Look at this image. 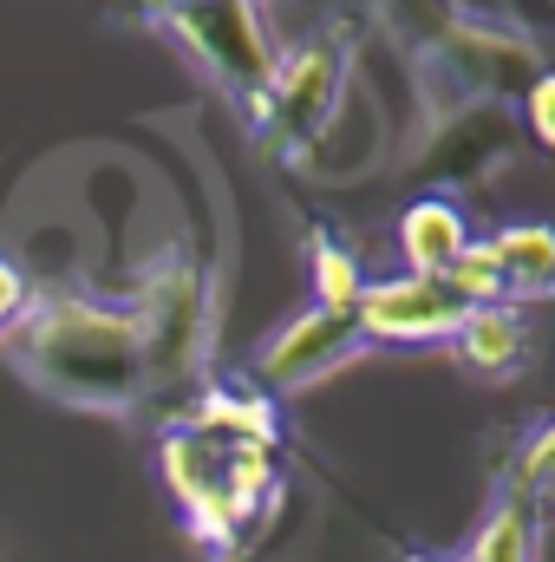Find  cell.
Returning a JSON list of instances; mask_svg holds the SVG:
<instances>
[{
  "instance_id": "3",
  "label": "cell",
  "mask_w": 555,
  "mask_h": 562,
  "mask_svg": "<svg viewBox=\"0 0 555 562\" xmlns=\"http://www.w3.org/2000/svg\"><path fill=\"white\" fill-rule=\"evenodd\" d=\"M353 72H360V20L333 13L314 33H301L294 46H281L275 72L249 112L256 138L275 157H307L314 144L333 132V119L353 99Z\"/></svg>"
},
{
  "instance_id": "7",
  "label": "cell",
  "mask_w": 555,
  "mask_h": 562,
  "mask_svg": "<svg viewBox=\"0 0 555 562\" xmlns=\"http://www.w3.org/2000/svg\"><path fill=\"white\" fill-rule=\"evenodd\" d=\"M138 314H144V340H150V386H170L177 373L196 367L203 340H209V321H216V301H209V276L203 262L170 243L138 281Z\"/></svg>"
},
{
  "instance_id": "15",
  "label": "cell",
  "mask_w": 555,
  "mask_h": 562,
  "mask_svg": "<svg viewBox=\"0 0 555 562\" xmlns=\"http://www.w3.org/2000/svg\"><path fill=\"white\" fill-rule=\"evenodd\" d=\"M464 13H471L464 0H380V7H373V26L406 53V66H418V59H431V53L444 46V33H451Z\"/></svg>"
},
{
  "instance_id": "14",
  "label": "cell",
  "mask_w": 555,
  "mask_h": 562,
  "mask_svg": "<svg viewBox=\"0 0 555 562\" xmlns=\"http://www.w3.org/2000/svg\"><path fill=\"white\" fill-rule=\"evenodd\" d=\"M543 537H550V504H536V497H497V510L477 524L471 550L457 562H543Z\"/></svg>"
},
{
  "instance_id": "2",
  "label": "cell",
  "mask_w": 555,
  "mask_h": 562,
  "mask_svg": "<svg viewBox=\"0 0 555 562\" xmlns=\"http://www.w3.org/2000/svg\"><path fill=\"white\" fill-rule=\"evenodd\" d=\"M157 477L190 530V543L209 562H249L256 537L281 510V451L249 438H216L196 425L157 431Z\"/></svg>"
},
{
  "instance_id": "20",
  "label": "cell",
  "mask_w": 555,
  "mask_h": 562,
  "mask_svg": "<svg viewBox=\"0 0 555 562\" xmlns=\"http://www.w3.org/2000/svg\"><path fill=\"white\" fill-rule=\"evenodd\" d=\"M26 307H33V281H26L20 262H7V256H0V340L13 334V321H20Z\"/></svg>"
},
{
  "instance_id": "21",
  "label": "cell",
  "mask_w": 555,
  "mask_h": 562,
  "mask_svg": "<svg viewBox=\"0 0 555 562\" xmlns=\"http://www.w3.org/2000/svg\"><path fill=\"white\" fill-rule=\"evenodd\" d=\"M138 20H163V13H177V7H196V0H125Z\"/></svg>"
},
{
  "instance_id": "11",
  "label": "cell",
  "mask_w": 555,
  "mask_h": 562,
  "mask_svg": "<svg viewBox=\"0 0 555 562\" xmlns=\"http://www.w3.org/2000/svg\"><path fill=\"white\" fill-rule=\"evenodd\" d=\"M471 243H477V236H471L464 210H457L451 196H438V190H424V196H412V203L399 210V256H406V276L444 281Z\"/></svg>"
},
{
  "instance_id": "8",
  "label": "cell",
  "mask_w": 555,
  "mask_h": 562,
  "mask_svg": "<svg viewBox=\"0 0 555 562\" xmlns=\"http://www.w3.org/2000/svg\"><path fill=\"white\" fill-rule=\"evenodd\" d=\"M360 353H373L366 334H360V321L340 314V307L307 301V307H294L275 334L256 347V360H249V386H262L269 400H294V393L333 380L340 367H353Z\"/></svg>"
},
{
  "instance_id": "17",
  "label": "cell",
  "mask_w": 555,
  "mask_h": 562,
  "mask_svg": "<svg viewBox=\"0 0 555 562\" xmlns=\"http://www.w3.org/2000/svg\"><path fill=\"white\" fill-rule=\"evenodd\" d=\"M497 497H536V504H550V497H555V413L536 425L523 445H517V458L503 464Z\"/></svg>"
},
{
  "instance_id": "5",
  "label": "cell",
  "mask_w": 555,
  "mask_h": 562,
  "mask_svg": "<svg viewBox=\"0 0 555 562\" xmlns=\"http://www.w3.org/2000/svg\"><path fill=\"white\" fill-rule=\"evenodd\" d=\"M517 157H523L517 105H490V99H418L412 170H424L431 183H444V190H484Z\"/></svg>"
},
{
  "instance_id": "12",
  "label": "cell",
  "mask_w": 555,
  "mask_h": 562,
  "mask_svg": "<svg viewBox=\"0 0 555 562\" xmlns=\"http://www.w3.org/2000/svg\"><path fill=\"white\" fill-rule=\"evenodd\" d=\"M177 425H196V431H216V438H249V445H275L281 451V406L249 386V380H209L183 413Z\"/></svg>"
},
{
  "instance_id": "13",
  "label": "cell",
  "mask_w": 555,
  "mask_h": 562,
  "mask_svg": "<svg viewBox=\"0 0 555 562\" xmlns=\"http://www.w3.org/2000/svg\"><path fill=\"white\" fill-rule=\"evenodd\" d=\"M497 269H503V301H550L555 294V223H510L490 236Z\"/></svg>"
},
{
  "instance_id": "16",
  "label": "cell",
  "mask_w": 555,
  "mask_h": 562,
  "mask_svg": "<svg viewBox=\"0 0 555 562\" xmlns=\"http://www.w3.org/2000/svg\"><path fill=\"white\" fill-rule=\"evenodd\" d=\"M307 276H314V301L320 307H340V314H353V301H360V288H366V269H360V256L347 249V236H333V229H307Z\"/></svg>"
},
{
  "instance_id": "10",
  "label": "cell",
  "mask_w": 555,
  "mask_h": 562,
  "mask_svg": "<svg viewBox=\"0 0 555 562\" xmlns=\"http://www.w3.org/2000/svg\"><path fill=\"white\" fill-rule=\"evenodd\" d=\"M451 353H457V367L471 380H490V386L497 380H517L530 367V321H523V307H510V301L471 307L464 327L451 334Z\"/></svg>"
},
{
  "instance_id": "19",
  "label": "cell",
  "mask_w": 555,
  "mask_h": 562,
  "mask_svg": "<svg viewBox=\"0 0 555 562\" xmlns=\"http://www.w3.org/2000/svg\"><path fill=\"white\" fill-rule=\"evenodd\" d=\"M517 125H523V138L536 144V150L555 157V66H543L530 79V92L517 99Z\"/></svg>"
},
{
  "instance_id": "18",
  "label": "cell",
  "mask_w": 555,
  "mask_h": 562,
  "mask_svg": "<svg viewBox=\"0 0 555 562\" xmlns=\"http://www.w3.org/2000/svg\"><path fill=\"white\" fill-rule=\"evenodd\" d=\"M444 288H451L464 307H490V301H503V269H497L490 236H484V243H471V249L457 256V269L444 276Z\"/></svg>"
},
{
  "instance_id": "6",
  "label": "cell",
  "mask_w": 555,
  "mask_h": 562,
  "mask_svg": "<svg viewBox=\"0 0 555 562\" xmlns=\"http://www.w3.org/2000/svg\"><path fill=\"white\" fill-rule=\"evenodd\" d=\"M543 66H550V53H543V40L523 20L464 13L444 33V46L412 66V86H438V92H457V99H490V105H517Z\"/></svg>"
},
{
  "instance_id": "4",
  "label": "cell",
  "mask_w": 555,
  "mask_h": 562,
  "mask_svg": "<svg viewBox=\"0 0 555 562\" xmlns=\"http://www.w3.org/2000/svg\"><path fill=\"white\" fill-rule=\"evenodd\" d=\"M223 99H236L242 112H256L269 72L281 59V33L269 20V0H196V7H177L163 20H150Z\"/></svg>"
},
{
  "instance_id": "22",
  "label": "cell",
  "mask_w": 555,
  "mask_h": 562,
  "mask_svg": "<svg viewBox=\"0 0 555 562\" xmlns=\"http://www.w3.org/2000/svg\"><path fill=\"white\" fill-rule=\"evenodd\" d=\"M399 562H457V557H431V550H406Z\"/></svg>"
},
{
  "instance_id": "1",
  "label": "cell",
  "mask_w": 555,
  "mask_h": 562,
  "mask_svg": "<svg viewBox=\"0 0 555 562\" xmlns=\"http://www.w3.org/2000/svg\"><path fill=\"white\" fill-rule=\"evenodd\" d=\"M7 367L53 406L125 419L138 413L150 386V340L138 301H105L86 288H33V307L0 340Z\"/></svg>"
},
{
  "instance_id": "9",
  "label": "cell",
  "mask_w": 555,
  "mask_h": 562,
  "mask_svg": "<svg viewBox=\"0 0 555 562\" xmlns=\"http://www.w3.org/2000/svg\"><path fill=\"white\" fill-rule=\"evenodd\" d=\"M464 301L444 288V281L424 276H366L360 301H353V321L366 334V347H438L464 327Z\"/></svg>"
}]
</instances>
